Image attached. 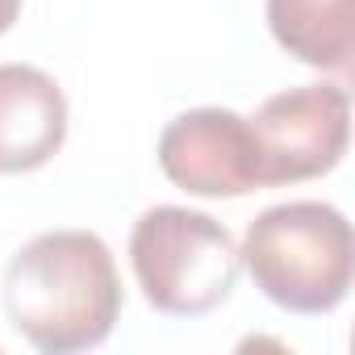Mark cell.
I'll use <instances>...</instances> for the list:
<instances>
[{
    "instance_id": "6da1fadb",
    "label": "cell",
    "mask_w": 355,
    "mask_h": 355,
    "mask_svg": "<svg viewBox=\"0 0 355 355\" xmlns=\"http://www.w3.org/2000/svg\"><path fill=\"white\" fill-rule=\"evenodd\" d=\"M9 326L42 355L101 347L121 318L113 251L92 230H46L30 239L0 284Z\"/></svg>"
},
{
    "instance_id": "7a4b0ae2",
    "label": "cell",
    "mask_w": 355,
    "mask_h": 355,
    "mask_svg": "<svg viewBox=\"0 0 355 355\" xmlns=\"http://www.w3.org/2000/svg\"><path fill=\"white\" fill-rule=\"evenodd\" d=\"M239 259L272 305L330 313L351 293V222L326 201H284L247 226Z\"/></svg>"
},
{
    "instance_id": "3957f363",
    "label": "cell",
    "mask_w": 355,
    "mask_h": 355,
    "mask_svg": "<svg viewBox=\"0 0 355 355\" xmlns=\"http://www.w3.org/2000/svg\"><path fill=\"white\" fill-rule=\"evenodd\" d=\"M130 268L146 305L171 318H201L230 301L243 259L218 218L155 205L130 230Z\"/></svg>"
},
{
    "instance_id": "277c9868",
    "label": "cell",
    "mask_w": 355,
    "mask_h": 355,
    "mask_svg": "<svg viewBox=\"0 0 355 355\" xmlns=\"http://www.w3.org/2000/svg\"><path fill=\"white\" fill-rule=\"evenodd\" d=\"M259 184H301L334 171L351 138V96L343 84H301L268 96L251 117Z\"/></svg>"
},
{
    "instance_id": "5b68a950",
    "label": "cell",
    "mask_w": 355,
    "mask_h": 355,
    "mask_svg": "<svg viewBox=\"0 0 355 355\" xmlns=\"http://www.w3.org/2000/svg\"><path fill=\"white\" fill-rule=\"evenodd\" d=\"M163 175L193 197H247L259 193L255 138L234 109H189L159 134Z\"/></svg>"
},
{
    "instance_id": "8992f818",
    "label": "cell",
    "mask_w": 355,
    "mask_h": 355,
    "mask_svg": "<svg viewBox=\"0 0 355 355\" xmlns=\"http://www.w3.org/2000/svg\"><path fill=\"white\" fill-rule=\"evenodd\" d=\"M67 142V96L42 67L0 63V175L46 167Z\"/></svg>"
},
{
    "instance_id": "52a82bcc",
    "label": "cell",
    "mask_w": 355,
    "mask_h": 355,
    "mask_svg": "<svg viewBox=\"0 0 355 355\" xmlns=\"http://www.w3.org/2000/svg\"><path fill=\"white\" fill-rule=\"evenodd\" d=\"M272 38L318 71H351V0H268Z\"/></svg>"
},
{
    "instance_id": "ba28073f",
    "label": "cell",
    "mask_w": 355,
    "mask_h": 355,
    "mask_svg": "<svg viewBox=\"0 0 355 355\" xmlns=\"http://www.w3.org/2000/svg\"><path fill=\"white\" fill-rule=\"evenodd\" d=\"M21 17V0H0V38H5Z\"/></svg>"
}]
</instances>
